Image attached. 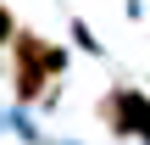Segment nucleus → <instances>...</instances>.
<instances>
[{"label":"nucleus","instance_id":"f03ea898","mask_svg":"<svg viewBox=\"0 0 150 145\" xmlns=\"http://www.w3.org/2000/svg\"><path fill=\"white\" fill-rule=\"evenodd\" d=\"M100 117H106L117 134H139V140H150V101L134 95V89H111L106 106H100Z\"/></svg>","mask_w":150,"mask_h":145},{"label":"nucleus","instance_id":"f257e3e1","mask_svg":"<svg viewBox=\"0 0 150 145\" xmlns=\"http://www.w3.org/2000/svg\"><path fill=\"white\" fill-rule=\"evenodd\" d=\"M45 73H61V50H50L39 34H17V95L33 101L45 89Z\"/></svg>","mask_w":150,"mask_h":145},{"label":"nucleus","instance_id":"7ed1b4c3","mask_svg":"<svg viewBox=\"0 0 150 145\" xmlns=\"http://www.w3.org/2000/svg\"><path fill=\"white\" fill-rule=\"evenodd\" d=\"M6 39H17V28H11V11L0 6V45H6Z\"/></svg>","mask_w":150,"mask_h":145}]
</instances>
